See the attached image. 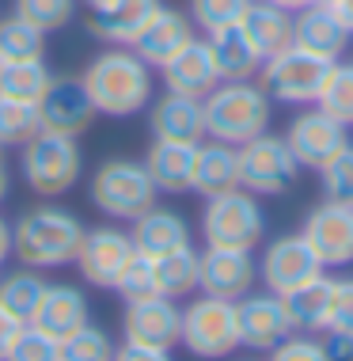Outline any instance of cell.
Wrapping results in <instances>:
<instances>
[{"mask_svg":"<svg viewBox=\"0 0 353 361\" xmlns=\"http://www.w3.org/2000/svg\"><path fill=\"white\" fill-rule=\"evenodd\" d=\"M319 179H323V194H327L330 202H346V206H353V145H346L342 152H335L327 164H323Z\"/></svg>","mask_w":353,"mask_h":361,"instance_id":"cell-41","label":"cell"},{"mask_svg":"<svg viewBox=\"0 0 353 361\" xmlns=\"http://www.w3.org/2000/svg\"><path fill=\"white\" fill-rule=\"evenodd\" d=\"M8 190H12V175H8V164H4V156H0V206H4Z\"/></svg>","mask_w":353,"mask_h":361,"instance_id":"cell-49","label":"cell"},{"mask_svg":"<svg viewBox=\"0 0 353 361\" xmlns=\"http://www.w3.org/2000/svg\"><path fill=\"white\" fill-rule=\"evenodd\" d=\"M42 130L35 103L0 99V149H23L35 133Z\"/></svg>","mask_w":353,"mask_h":361,"instance_id":"cell-35","label":"cell"},{"mask_svg":"<svg viewBox=\"0 0 353 361\" xmlns=\"http://www.w3.org/2000/svg\"><path fill=\"white\" fill-rule=\"evenodd\" d=\"M285 145L292 149V156H297L300 168L319 171L330 156L342 152L349 145V126H342L338 118H330L327 111L311 106V111H300L297 118L289 122Z\"/></svg>","mask_w":353,"mask_h":361,"instance_id":"cell-12","label":"cell"},{"mask_svg":"<svg viewBox=\"0 0 353 361\" xmlns=\"http://www.w3.org/2000/svg\"><path fill=\"white\" fill-rule=\"evenodd\" d=\"M163 8V0H106V4L92 8L84 19L87 35L111 46H130L137 35L149 27V19Z\"/></svg>","mask_w":353,"mask_h":361,"instance_id":"cell-20","label":"cell"},{"mask_svg":"<svg viewBox=\"0 0 353 361\" xmlns=\"http://www.w3.org/2000/svg\"><path fill=\"white\" fill-rule=\"evenodd\" d=\"M300 175V164L285 137L259 133L247 145H240V187L251 194H285Z\"/></svg>","mask_w":353,"mask_h":361,"instance_id":"cell-9","label":"cell"},{"mask_svg":"<svg viewBox=\"0 0 353 361\" xmlns=\"http://www.w3.org/2000/svg\"><path fill=\"white\" fill-rule=\"evenodd\" d=\"M38 122L42 130L65 133V137H80L95 122V103L80 76H54L46 95L38 99Z\"/></svg>","mask_w":353,"mask_h":361,"instance_id":"cell-15","label":"cell"},{"mask_svg":"<svg viewBox=\"0 0 353 361\" xmlns=\"http://www.w3.org/2000/svg\"><path fill=\"white\" fill-rule=\"evenodd\" d=\"M133 251L137 247H133L130 232L111 228V224H106V228H87L84 240H80V251H76V270H80V278L87 286L111 289Z\"/></svg>","mask_w":353,"mask_h":361,"instance_id":"cell-16","label":"cell"},{"mask_svg":"<svg viewBox=\"0 0 353 361\" xmlns=\"http://www.w3.org/2000/svg\"><path fill=\"white\" fill-rule=\"evenodd\" d=\"M270 4H278V8H285V12H300V8H308L311 0H270Z\"/></svg>","mask_w":353,"mask_h":361,"instance_id":"cell-50","label":"cell"},{"mask_svg":"<svg viewBox=\"0 0 353 361\" xmlns=\"http://www.w3.org/2000/svg\"><path fill=\"white\" fill-rule=\"evenodd\" d=\"M111 289L125 300V305H130V300L156 297V293H160V286H156V259L141 255V251H133L130 262L122 267V274L114 278V286H111Z\"/></svg>","mask_w":353,"mask_h":361,"instance_id":"cell-38","label":"cell"},{"mask_svg":"<svg viewBox=\"0 0 353 361\" xmlns=\"http://www.w3.org/2000/svg\"><path fill=\"white\" fill-rule=\"evenodd\" d=\"M54 73L46 69L42 57L35 61H4L0 65V99H16V103H35L46 95Z\"/></svg>","mask_w":353,"mask_h":361,"instance_id":"cell-31","label":"cell"},{"mask_svg":"<svg viewBox=\"0 0 353 361\" xmlns=\"http://www.w3.org/2000/svg\"><path fill=\"white\" fill-rule=\"evenodd\" d=\"M114 338L92 319L76 327L68 338H61V361H114Z\"/></svg>","mask_w":353,"mask_h":361,"instance_id":"cell-36","label":"cell"},{"mask_svg":"<svg viewBox=\"0 0 353 361\" xmlns=\"http://www.w3.org/2000/svg\"><path fill=\"white\" fill-rule=\"evenodd\" d=\"M130 224H133L130 228L133 247L141 251V255H149V259H160V255H168V251L182 247V243H190V224H186V217L175 213V209L152 206Z\"/></svg>","mask_w":353,"mask_h":361,"instance_id":"cell-25","label":"cell"},{"mask_svg":"<svg viewBox=\"0 0 353 361\" xmlns=\"http://www.w3.org/2000/svg\"><path fill=\"white\" fill-rule=\"evenodd\" d=\"M163 76V87L175 95H190V99H205L213 87L221 84V73H217V61L209 54V42L205 38H194L186 50H179L168 65L160 69Z\"/></svg>","mask_w":353,"mask_h":361,"instance_id":"cell-21","label":"cell"},{"mask_svg":"<svg viewBox=\"0 0 353 361\" xmlns=\"http://www.w3.org/2000/svg\"><path fill=\"white\" fill-rule=\"evenodd\" d=\"M327 57L319 54H308L300 46H285L281 54H273L262 61L259 69V84L266 87V95L273 103H316L323 84H327V73H330Z\"/></svg>","mask_w":353,"mask_h":361,"instance_id":"cell-8","label":"cell"},{"mask_svg":"<svg viewBox=\"0 0 353 361\" xmlns=\"http://www.w3.org/2000/svg\"><path fill=\"white\" fill-rule=\"evenodd\" d=\"M46 289H50V281L38 274V270H31V267L12 270V274L0 278V305L12 312L16 319L31 324V316H35V308L42 305Z\"/></svg>","mask_w":353,"mask_h":361,"instance_id":"cell-32","label":"cell"},{"mask_svg":"<svg viewBox=\"0 0 353 361\" xmlns=\"http://www.w3.org/2000/svg\"><path fill=\"white\" fill-rule=\"evenodd\" d=\"M319 274H323V262L316 259V251H311V243L304 236H278V240H270L266 251H262V262H259L262 286H266L270 293H278V297L300 289L304 281H311Z\"/></svg>","mask_w":353,"mask_h":361,"instance_id":"cell-13","label":"cell"},{"mask_svg":"<svg viewBox=\"0 0 353 361\" xmlns=\"http://www.w3.org/2000/svg\"><path fill=\"white\" fill-rule=\"evenodd\" d=\"M330 293H335V278H327V274H319V278L304 281L300 289L285 293L292 331H300V335H323L327 331V316H330Z\"/></svg>","mask_w":353,"mask_h":361,"instance_id":"cell-29","label":"cell"},{"mask_svg":"<svg viewBox=\"0 0 353 361\" xmlns=\"http://www.w3.org/2000/svg\"><path fill=\"white\" fill-rule=\"evenodd\" d=\"M156 183L144 171V160H130V156H114L106 160L87 183V202L111 221H137L144 209L156 206Z\"/></svg>","mask_w":353,"mask_h":361,"instance_id":"cell-5","label":"cell"},{"mask_svg":"<svg viewBox=\"0 0 353 361\" xmlns=\"http://www.w3.org/2000/svg\"><path fill=\"white\" fill-rule=\"evenodd\" d=\"M327 331H338V335H353V278H335Z\"/></svg>","mask_w":353,"mask_h":361,"instance_id":"cell-43","label":"cell"},{"mask_svg":"<svg viewBox=\"0 0 353 361\" xmlns=\"http://www.w3.org/2000/svg\"><path fill=\"white\" fill-rule=\"evenodd\" d=\"M182 346L202 361H221L240 350V319L235 300H221L202 293L198 300L182 308Z\"/></svg>","mask_w":353,"mask_h":361,"instance_id":"cell-7","label":"cell"},{"mask_svg":"<svg viewBox=\"0 0 353 361\" xmlns=\"http://www.w3.org/2000/svg\"><path fill=\"white\" fill-rule=\"evenodd\" d=\"M198 274H202V251H194V243H182V247L168 251V255L156 259V286H160V297L182 300L198 289Z\"/></svg>","mask_w":353,"mask_h":361,"instance_id":"cell-30","label":"cell"},{"mask_svg":"<svg viewBox=\"0 0 353 361\" xmlns=\"http://www.w3.org/2000/svg\"><path fill=\"white\" fill-rule=\"evenodd\" d=\"M240 27L247 31L254 50L262 54V61L273 54H281L285 46H292V12L270 4V0H251V8L243 12Z\"/></svg>","mask_w":353,"mask_h":361,"instance_id":"cell-28","label":"cell"},{"mask_svg":"<svg viewBox=\"0 0 353 361\" xmlns=\"http://www.w3.org/2000/svg\"><path fill=\"white\" fill-rule=\"evenodd\" d=\"M251 8V0H190V19H194V27L198 31H221V27H232V23H240L243 12Z\"/></svg>","mask_w":353,"mask_h":361,"instance_id":"cell-39","label":"cell"},{"mask_svg":"<svg viewBox=\"0 0 353 361\" xmlns=\"http://www.w3.org/2000/svg\"><path fill=\"white\" fill-rule=\"evenodd\" d=\"M87 8H99V4H106V0H84Z\"/></svg>","mask_w":353,"mask_h":361,"instance_id":"cell-51","label":"cell"},{"mask_svg":"<svg viewBox=\"0 0 353 361\" xmlns=\"http://www.w3.org/2000/svg\"><path fill=\"white\" fill-rule=\"evenodd\" d=\"M205 137L224 145H247L251 137L270 130L273 99L254 80H221L205 95Z\"/></svg>","mask_w":353,"mask_h":361,"instance_id":"cell-3","label":"cell"},{"mask_svg":"<svg viewBox=\"0 0 353 361\" xmlns=\"http://www.w3.org/2000/svg\"><path fill=\"white\" fill-rule=\"evenodd\" d=\"M19 171H23V183L38 194V198L68 194L84 175L80 141L65 137V133L38 130L35 137L19 149Z\"/></svg>","mask_w":353,"mask_h":361,"instance_id":"cell-4","label":"cell"},{"mask_svg":"<svg viewBox=\"0 0 353 361\" xmlns=\"http://www.w3.org/2000/svg\"><path fill=\"white\" fill-rule=\"evenodd\" d=\"M122 338L149 350H175L182 343V308L171 297H144L130 300L122 316Z\"/></svg>","mask_w":353,"mask_h":361,"instance_id":"cell-10","label":"cell"},{"mask_svg":"<svg viewBox=\"0 0 353 361\" xmlns=\"http://www.w3.org/2000/svg\"><path fill=\"white\" fill-rule=\"evenodd\" d=\"M4 259H12V224L0 217V270H4Z\"/></svg>","mask_w":353,"mask_h":361,"instance_id":"cell-47","label":"cell"},{"mask_svg":"<svg viewBox=\"0 0 353 361\" xmlns=\"http://www.w3.org/2000/svg\"><path fill=\"white\" fill-rule=\"evenodd\" d=\"M194 152L198 145H182V141H156L144 152V171L156 183L160 194H186L194 183Z\"/></svg>","mask_w":353,"mask_h":361,"instance_id":"cell-26","label":"cell"},{"mask_svg":"<svg viewBox=\"0 0 353 361\" xmlns=\"http://www.w3.org/2000/svg\"><path fill=\"white\" fill-rule=\"evenodd\" d=\"M12 12L19 19H27L31 27H38L42 35H54L73 23L76 0H12Z\"/></svg>","mask_w":353,"mask_h":361,"instance_id":"cell-37","label":"cell"},{"mask_svg":"<svg viewBox=\"0 0 353 361\" xmlns=\"http://www.w3.org/2000/svg\"><path fill=\"white\" fill-rule=\"evenodd\" d=\"M194 38H198V27H194L190 12L160 8V12L149 19V27H144V31L130 42V50L141 57L149 69H163V65H168L179 50H186Z\"/></svg>","mask_w":353,"mask_h":361,"instance_id":"cell-18","label":"cell"},{"mask_svg":"<svg viewBox=\"0 0 353 361\" xmlns=\"http://www.w3.org/2000/svg\"><path fill=\"white\" fill-rule=\"evenodd\" d=\"M300 236L311 243V251H316V259L323 262V270L349 267L353 262V206L323 198L319 206L304 217Z\"/></svg>","mask_w":353,"mask_h":361,"instance_id":"cell-11","label":"cell"},{"mask_svg":"<svg viewBox=\"0 0 353 361\" xmlns=\"http://www.w3.org/2000/svg\"><path fill=\"white\" fill-rule=\"evenodd\" d=\"M80 80L95 103V114L133 118L152 103V69L130 46H111L84 65Z\"/></svg>","mask_w":353,"mask_h":361,"instance_id":"cell-1","label":"cell"},{"mask_svg":"<svg viewBox=\"0 0 353 361\" xmlns=\"http://www.w3.org/2000/svg\"><path fill=\"white\" fill-rule=\"evenodd\" d=\"M114 361H175V357H171V350H149V346L122 343L114 350Z\"/></svg>","mask_w":353,"mask_h":361,"instance_id":"cell-44","label":"cell"},{"mask_svg":"<svg viewBox=\"0 0 353 361\" xmlns=\"http://www.w3.org/2000/svg\"><path fill=\"white\" fill-rule=\"evenodd\" d=\"M330 8H335V16L349 27V35H353V0H330Z\"/></svg>","mask_w":353,"mask_h":361,"instance_id":"cell-48","label":"cell"},{"mask_svg":"<svg viewBox=\"0 0 353 361\" xmlns=\"http://www.w3.org/2000/svg\"><path fill=\"white\" fill-rule=\"evenodd\" d=\"M205 42H209V54H213V61H217L221 80H254V76H259L262 54L254 50V42L247 38V31H243L240 23L209 31Z\"/></svg>","mask_w":353,"mask_h":361,"instance_id":"cell-27","label":"cell"},{"mask_svg":"<svg viewBox=\"0 0 353 361\" xmlns=\"http://www.w3.org/2000/svg\"><path fill=\"white\" fill-rule=\"evenodd\" d=\"M42 54H46V35L38 27H31L19 16L0 19V65L4 61H35Z\"/></svg>","mask_w":353,"mask_h":361,"instance_id":"cell-33","label":"cell"},{"mask_svg":"<svg viewBox=\"0 0 353 361\" xmlns=\"http://www.w3.org/2000/svg\"><path fill=\"white\" fill-rule=\"evenodd\" d=\"M270 361H330V357H327V350H323V338L292 331L285 343H278L270 350Z\"/></svg>","mask_w":353,"mask_h":361,"instance_id":"cell-42","label":"cell"},{"mask_svg":"<svg viewBox=\"0 0 353 361\" xmlns=\"http://www.w3.org/2000/svg\"><path fill=\"white\" fill-rule=\"evenodd\" d=\"M84 224L61 206H35L12 224V255L31 270H57L76 262Z\"/></svg>","mask_w":353,"mask_h":361,"instance_id":"cell-2","label":"cell"},{"mask_svg":"<svg viewBox=\"0 0 353 361\" xmlns=\"http://www.w3.org/2000/svg\"><path fill=\"white\" fill-rule=\"evenodd\" d=\"M19 327H23V319H16L12 312H8L4 305H0V361H4V354H8V346L16 343Z\"/></svg>","mask_w":353,"mask_h":361,"instance_id":"cell-46","label":"cell"},{"mask_svg":"<svg viewBox=\"0 0 353 361\" xmlns=\"http://www.w3.org/2000/svg\"><path fill=\"white\" fill-rule=\"evenodd\" d=\"M266 236V213L259 206V194L235 187L217 198H205L202 209V240L205 247H235L254 251Z\"/></svg>","mask_w":353,"mask_h":361,"instance_id":"cell-6","label":"cell"},{"mask_svg":"<svg viewBox=\"0 0 353 361\" xmlns=\"http://www.w3.org/2000/svg\"><path fill=\"white\" fill-rule=\"evenodd\" d=\"M240 187V149L224 141H202L194 152V183L190 190L202 198H217Z\"/></svg>","mask_w":353,"mask_h":361,"instance_id":"cell-24","label":"cell"},{"mask_svg":"<svg viewBox=\"0 0 353 361\" xmlns=\"http://www.w3.org/2000/svg\"><path fill=\"white\" fill-rule=\"evenodd\" d=\"M323 350L330 361H353V335H338V331H323Z\"/></svg>","mask_w":353,"mask_h":361,"instance_id":"cell-45","label":"cell"},{"mask_svg":"<svg viewBox=\"0 0 353 361\" xmlns=\"http://www.w3.org/2000/svg\"><path fill=\"white\" fill-rule=\"evenodd\" d=\"M4 361H61V343L35 324H23L16 335V343L8 346Z\"/></svg>","mask_w":353,"mask_h":361,"instance_id":"cell-40","label":"cell"},{"mask_svg":"<svg viewBox=\"0 0 353 361\" xmlns=\"http://www.w3.org/2000/svg\"><path fill=\"white\" fill-rule=\"evenodd\" d=\"M259 281V262L254 251H235V247H205L202 251V274L198 289L221 300H243Z\"/></svg>","mask_w":353,"mask_h":361,"instance_id":"cell-17","label":"cell"},{"mask_svg":"<svg viewBox=\"0 0 353 361\" xmlns=\"http://www.w3.org/2000/svg\"><path fill=\"white\" fill-rule=\"evenodd\" d=\"M349 42H353L349 27L335 16L330 4H308L300 12H292V46H300V50L319 54L327 61H342Z\"/></svg>","mask_w":353,"mask_h":361,"instance_id":"cell-19","label":"cell"},{"mask_svg":"<svg viewBox=\"0 0 353 361\" xmlns=\"http://www.w3.org/2000/svg\"><path fill=\"white\" fill-rule=\"evenodd\" d=\"M149 130L156 141H182L202 145L205 141V103L190 95H160L149 111Z\"/></svg>","mask_w":353,"mask_h":361,"instance_id":"cell-22","label":"cell"},{"mask_svg":"<svg viewBox=\"0 0 353 361\" xmlns=\"http://www.w3.org/2000/svg\"><path fill=\"white\" fill-rule=\"evenodd\" d=\"M311 4H330V0H311Z\"/></svg>","mask_w":353,"mask_h":361,"instance_id":"cell-52","label":"cell"},{"mask_svg":"<svg viewBox=\"0 0 353 361\" xmlns=\"http://www.w3.org/2000/svg\"><path fill=\"white\" fill-rule=\"evenodd\" d=\"M235 319H240V346L262 350L270 354L278 343H285L292 335V319L285 308V297L278 293H247L243 300H235Z\"/></svg>","mask_w":353,"mask_h":361,"instance_id":"cell-14","label":"cell"},{"mask_svg":"<svg viewBox=\"0 0 353 361\" xmlns=\"http://www.w3.org/2000/svg\"><path fill=\"white\" fill-rule=\"evenodd\" d=\"M87 319H92V308H87L84 289L61 286V281H50V289H46L42 305L35 308L31 324H35L38 331H46V335H54L57 343H61V338H68L76 327H84Z\"/></svg>","mask_w":353,"mask_h":361,"instance_id":"cell-23","label":"cell"},{"mask_svg":"<svg viewBox=\"0 0 353 361\" xmlns=\"http://www.w3.org/2000/svg\"><path fill=\"white\" fill-rule=\"evenodd\" d=\"M319 111H327L330 118H338L342 126H353V61H335L327 73V84H323Z\"/></svg>","mask_w":353,"mask_h":361,"instance_id":"cell-34","label":"cell"}]
</instances>
